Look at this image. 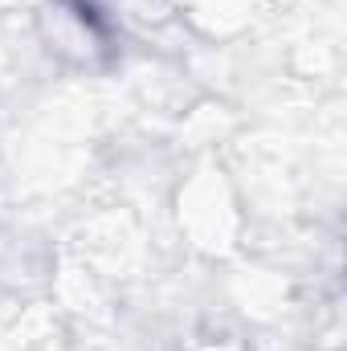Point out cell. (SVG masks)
<instances>
[{"mask_svg":"<svg viewBox=\"0 0 347 351\" xmlns=\"http://www.w3.org/2000/svg\"><path fill=\"white\" fill-rule=\"evenodd\" d=\"M176 225L200 254H229L241 233V208L217 164H200L176 192Z\"/></svg>","mask_w":347,"mask_h":351,"instance_id":"6da1fadb","label":"cell"},{"mask_svg":"<svg viewBox=\"0 0 347 351\" xmlns=\"http://www.w3.org/2000/svg\"><path fill=\"white\" fill-rule=\"evenodd\" d=\"M192 351H246L241 343H233V339H213V343H200V348Z\"/></svg>","mask_w":347,"mask_h":351,"instance_id":"3957f363","label":"cell"},{"mask_svg":"<svg viewBox=\"0 0 347 351\" xmlns=\"http://www.w3.org/2000/svg\"><path fill=\"white\" fill-rule=\"evenodd\" d=\"M164 12L204 41H233L254 25L258 0H160Z\"/></svg>","mask_w":347,"mask_h":351,"instance_id":"7a4b0ae2","label":"cell"}]
</instances>
